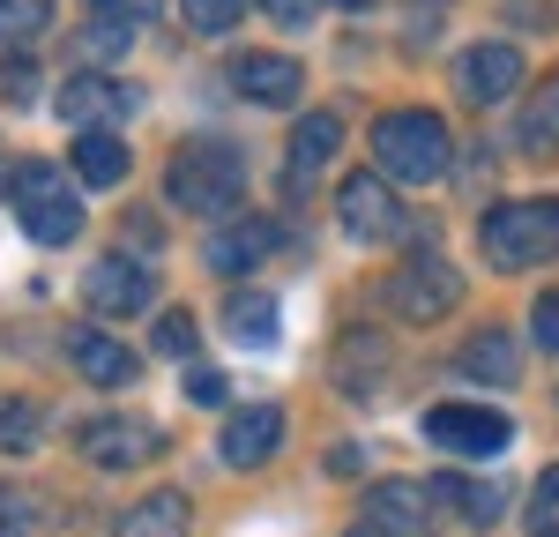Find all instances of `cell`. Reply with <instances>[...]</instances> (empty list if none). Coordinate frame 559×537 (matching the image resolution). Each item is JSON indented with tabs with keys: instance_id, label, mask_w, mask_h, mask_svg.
Listing matches in <instances>:
<instances>
[{
	"instance_id": "6da1fadb",
	"label": "cell",
	"mask_w": 559,
	"mask_h": 537,
	"mask_svg": "<svg viewBox=\"0 0 559 537\" xmlns=\"http://www.w3.org/2000/svg\"><path fill=\"white\" fill-rule=\"evenodd\" d=\"M455 142H448V120L440 112H388L373 120V172L403 179V187H432L448 172Z\"/></svg>"
},
{
	"instance_id": "7a4b0ae2",
	"label": "cell",
	"mask_w": 559,
	"mask_h": 537,
	"mask_svg": "<svg viewBox=\"0 0 559 537\" xmlns=\"http://www.w3.org/2000/svg\"><path fill=\"white\" fill-rule=\"evenodd\" d=\"M477 247L492 268H537L559 262V194H537V202H500L477 224Z\"/></svg>"
},
{
	"instance_id": "3957f363",
	"label": "cell",
	"mask_w": 559,
	"mask_h": 537,
	"mask_svg": "<svg viewBox=\"0 0 559 537\" xmlns=\"http://www.w3.org/2000/svg\"><path fill=\"white\" fill-rule=\"evenodd\" d=\"M165 194H173L187 217H231V210H239V194H247V165H239V150L194 142V150H179V157H173Z\"/></svg>"
},
{
	"instance_id": "277c9868",
	"label": "cell",
	"mask_w": 559,
	"mask_h": 537,
	"mask_svg": "<svg viewBox=\"0 0 559 537\" xmlns=\"http://www.w3.org/2000/svg\"><path fill=\"white\" fill-rule=\"evenodd\" d=\"M8 194H15V217L23 231L38 239V247H68L75 231H83V202L68 194V179L52 157H23L15 172H8Z\"/></svg>"
},
{
	"instance_id": "5b68a950",
	"label": "cell",
	"mask_w": 559,
	"mask_h": 537,
	"mask_svg": "<svg viewBox=\"0 0 559 537\" xmlns=\"http://www.w3.org/2000/svg\"><path fill=\"white\" fill-rule=\"evenodd\" d=\"M463 299V276H455V262H440V254H411V262L388 276V307H395V321H440V313Z\"/></svg>"
},
{
	"instance_id": "8992f818",
	"label": "cell",
	"mask_w": 559,
	"mask_h": 537,
	"mask_svg": "<svg viewBox=\"0 0 559 537\" xmlns=\"http://www.w3.org/2000/svg\"><path fill=\"white\" fill-rule=\"evenodd\" d=\"M336 217H344V231L358 247H381V239L403 231V202H395V187L381 172H358L336 187Z\"/></svg>"
},
{
	"instance_id": "52a82bcc",
	"label": "cell",
	"mask_w": 559,
	"mask_h": 537,
	"mask_svg": "<svg viewBox=\"0 0 559 537\" xmlns=\"http://www.w3.org/2000/svg\"><path fill=\"white\" fill-rule=\"evenodd\" d=\"M426 433L448 455H500L515 441V426L500 410H485V403H440V410H426Z\"/></svg>"
},
{
	"instance_id": "ba28073f",
	"label": "cell",
	"mask_w": 559,
	"mask_h": 537,
	"mask_svg": "<svg viewBox=\"0 0 559 537\" xmlns=\"http://www.w3.org/2000/svg\"><path fill=\"white\" fill-rule=\"evenodd\" d=\"M134 97L142 90H128L120 75H68L60 83V120L83 134H105V120H128L134 112Z\"/></svg>"
},
{
	"instance_id": "9c48e42d",
	"label": "cell",
	"mask_w": 559,
	"mask_h": 537,
	"mask_svg": "<svg viewBox=\"0 0 559 537\" xmlns=\"http://www.w3.org/2000/svg\"><path fill=\"white\" fill-rule=\"evenodd\" d=\"M83 299H90V313H105V321H128V313H142L150 299H157V276H150L142 262L105 254V262L83 276Z\"/></svg>"
},
{
	"instance_id": "30bf717a",
	"label": "cell",
	"mask_w": 559,
	"mask_h": 537,
	"mask_svg": "<svg viewBox=\"0 0 559 537\" xmlns=\"http://www.w3.org/2000/svg\"><path fill=\"white\" fill-rule=\"evenodd\" d=\"M216 448H224L231 470H261V463L284 448V410H276V403H239V410L224 418V441Z\"/></svg>"
},
{
	"instance_id": "8fae6325",
	"label": "cell",
	"mask_w": 559,
	"mask_h": 537,
	"mask_svg": "<svg viewBox=\"0 0 559 537\" xmlns=\"http://www.w3.org/2000/svg\"><path fill=\"white\" fill-rule=\"evenodd\" d=\"M358 523H373L381 537H426L432 530V492L418 478H381V486L366 492V515Z\"/></svg>"
},
{
	"instance_id": "7c38bea8",
	"label": "cell",
	"mask_w": 559,
	"mask_h": 537,
	"mask_svg": "<svg viewBox=\"0 0 559 537\" xmlns=\"http://www.w3.org/2000/svg\"><path fill=\"white\" fill-rule=\"evenodd\" d=\"M455 90H463L471 105H508V97L522 90V52L500 45V38L463 52V60H455Z\"/></svg>"
},
{
	"instance_id": "4fadbf2b",
	"label": "cell",
	"mask_w": 559,
	"mask_h": 537,
	"mask_svg": "<svg viewBox=\"0 0 559 537\" xmlns=\"http://www.w3.org/2000/svg\"><path fill=\"white\" fill-rule=\"evenodd\" d=\"M157 448H165V433H157L150 418H97V426H83V455L97 470H134V463H150Z\"/></svg>"
},
{
	"instance_id": "5bb4252c",
	"label": "cell",
	"mask_w": 559,
	"mask_h": 537,
	"mask_svg": "<svg viewBox=\"0 0 559 537\" xmlns=\"http://www.w3.org/2000/svg\"><path fill=\"white\" fill-rule=\"evenodd\" d=\"M231 90L239 97H254V105H299V60H284V52H239L231 60Z\"/></svg>"
},
{
	"instance_id": "9a60e30c",
	"label": "cell",
	"mask_w": 559,
	"mask_h": 537,
	"mask_svg": "<svg viewBox=\"0 0 559 537\" xmlns=\"http://www.w3.org/2000/svg\"><path fill=\"white\" fill-rule=\"evenodd\" d=\"M68 358H75V373L97 381V389H128L134 373H142V358L120 336H105V329H68Z\"/></svg>"
},
{
	"instance_id": "2e32d148",
	"label": "cell",
	"mask_w": 559,
	"mask_h": 537,
	"mask_svg": "<svg viewBox=\"0 0 559 537\" xmlns=\"http://www.w3.org/2000/svg\"><path fill=\"white\" fill-rule=\"evenodd\" d=\"M276 239H284V231H276L269 217H239V224H224V231L210 239V268H216V276H247L261 254H276Z\"/></svg>"
},
{
	"instance_id": "e0dca14e",
	"label": "cell",
	"mask_w": 559,
	"mask_h": 537,
	"mask_svg": "<svg viewBox=\"0 0 559 537\" xmlns=\"http://www.w3.org/2000/svg\"><path fill=\"white\" fill-rule=\"evenodd\" d=\"M455 373H463V381H485V389H508V381L522 373L515 336H508V329H477L471 344L455 351Z\"/></svg>"
},
{
	"instance_id": "ac0fdd59",
	"label": "cell",
	"mask_w": 559,
	"mask_h": 537,
	"mask_svg": "<svg viewBox=\"0 0 559 537\" xmlns=\"http://www.w3.org/2000/svg\"><path fill=\"white\" fill-rule=\"evenodd\" d=\"M68 172L83 179V187H120V179L134 172V150L120 142V134H75V150H68Z\"/></svg>"
},
{
	"instance_id": "d6986e66",
	"label": "cell",
	"mask_w": 559,
	"mask_h": 537,
	"mask_svg": "<svg viewBox=\"0 0 559 537\" xmlns=\"http://www.w3.org/2000/svg\"><path fill=\"white\" fill-rule=\"evenodd\" d=\"M336 142H344V120H336V112H306L299 128H292V150H284V157H292V187H306V179L321 172V165L336 157Z\"/></svg>"
},
{
	"instance_id": "ffe728a7",
	"label": "cell",
	"mask_w": 559,
	"mask_h": 537,
	"mask_svg": "<svg viewBox=\"0 0 559 537\" xmlns=\"http://www.w3.org/2000/svg\"><path fill=\"white\" fill-rule=\"evenodd\" d=\"M112 537H187V492H150V500H134Z\"/></svg>"
},
{
	"instance_id": "44dd1931",
	"label": "cell",
	"mask_w": 559,
	"mask_h": 537,
	"mask_svg": "<svg viewBox=\"0 0 559 537\" xmlns=\"http://www.w3.org/2000/svg\"><path fill=\"white\" fill-rule=\"evenodd\" d=\"M224 321H231V336H239L247 351H269L284 313H276V299H269V291H231V299H224Z\"/></svg>"
},
{
	"instance_id": "7402d4cb",
	"label": "cell",
	"mask_w": 559,
	"mask_h": 537,
	"mask_svg": "<svg viewBox=\"0 0 559 537\" xmlns=\"http://www.w3.org/2000/svg\"><path fill=\"white\" fill-rule=\"evenodd\" d=\"M522 142H530V150H552V142H559V75L537 83L530 112H522Z\"/></svg>"
},
{
	"instance_id": "603a6c76",
	"label": "cell",
	"mask_w": 559,
	"mask_h": 537,
	"mask_svg": "<svg viewBox=\"0 0 559 537\" xmlns=\"http://www.w3.org/2000/svg\"><path fill=\"white\" fill-rule=\"evenodd\" d=\"M239 15H247V0H179V23H187V31H202V38L239 31Z\"/></svg>"
},
{
	"instance_id": "cb8c5ba5",
	"label": "cell",
	"mask_w": 559,
	"mask_h": 537,
	"mask_svg": "<svg viewBox=\"0 0 559 537\" xmlns=\"http://www.w3.org/2000/svg\"><path fill=\"white\" fill-rule=\"evenodd\" d=\"M75 45H83V60H120V52L134 45V31L120 23V15H105V8H97V15L83 23V38H75Z\"/></svg>"
},
{
	"instance_id": "d4e9b609",
	"label": "cell",
	"mask_w": 559,
	"mask_h": 537,
	"mask_svg": "<svg viewBox=\"0 0 559 537\" xmlns=\"http://www.w3.org/2000/svg\"><path fill=\"white\" fill-rule=\"evenodd\" d=\"M60 0H0V38H38Z\"/></svg>"
},
{
	"instance_id": "484cf974",
	"label": "cell",
	"mask_w": 559,
	"mask_h": 537,
	"mask_svg": "<svg viewBox=\"0 0 559 537\" xmlns=\"http://www.w3.org/2000/svg\"><path fill=\"white\" fill-rule=\"evenodd\" d=\"M194 344H202V329H194V313H187V307L157 313V351H165V358H194Z\"/></svg>"
},
{
	"instance_id": "4316f807",
	"label": "cell",
	"mask_w": 559,
	"mask_h": 537,
	"mask_svg": "<svg viewBox=\"0 0 559 537\" xmlns=\"http://www.w3.org/2000/svg\"><path fill=\"white\" fill-rule=\"evenodd\" d=\"M530 537H559V463L530 492Z\"/></svg>"
},
{
	"instance_id": "83f0119b",
	"label": "cell",
	"mask_w": 559,
	"mask_h": 537,
	"mask_svg": "<svg viewBox=\"0 0 559 537\" xmlns=\"http://www.w3.org/2000/svg\"><path fill=\"white\" fill-rule=\"evenodd\" d=\"M0 97H8V105H38V60L8 52V60H0Z\"/></svg>"
},
{
	"instance_id": "f1b7e54d",
	"label": "cell",
	"mask_w": 559,
	"mask_h": 537,
	"mask_svg": "<svg viewBox=\"0 0 559 537\" xmlns=\"http://www.w3.org/2000/svg\"><path fill=\"white\" fill-rule=\"evenodd\" d=\"M38 530V500L23 486H0V537H31Z\"/></svg>"
},
{
	"instance_id": "f546056e",
	"label": "cell",
	"mask_w": 559,
	"mask_h": 537,
	"mask_svg": "<svg viewBox=\"0 0 559 537\" xmlns=\"http://www.w3.org/2000/svg\"><path fill=\"white\" fill-rule=\"evenodd\" d=\"M31 441H38V410L23 396H8L0 403V448H31Z\"/></svg>"
},
{
	"instance_id": "4dcf8cb0",
	"label": "cell",
	"mask_w": 559,
	"mask_h": 537,
	"mask_svg": "<svg viewBox=\"0 0 559 537\" xmlns=\"http://www.w3.org/2000/svg\"><path fill=\"white\" fill-rule=\"evenodd\" d=\"M530 329H537V351L559 358V291H545V299L530 307Z\"/></svg>"
},
{
	"instance_id": "1f68e13d",
	"label": "cell",
	"mask_w": 559,
	"mask_h": 537,
	"mask_svg": "<svg viewBox=\"0 0 559 537\" xmlns=\"http://www.w3.org/2000/svg\"><path fill=\"white\" fill-rule=\"evenodd\" d=\"M254 8L276 23V31H306V23H313V0H254Z\"/></svg>"
},
{
	"instance_id": "d6a6232c",
	"label": "cell",
	"mask_w": 559,
	"mask_h": 537,
	"mask_svg": "<svg viewBox=\"0 0 559 537\" xmlns=\"http://www.w3.org/2000/svg\"><path fill=\"white\" fill-rule=\"evenodd\" d=\"M97 8H105V15H120L128 31H142V23H157V8H165V0H97Z\"/></svg>"
},
{
	"instance_id": "836d02e7",
	"label": "cell",
	"mask_w": 559,
	"mask_h": 537,
	"mask_svg": "<svg viewBox=\"0 0 559 537\" xmlns=\"http://www.w3.org/2000/svg\"><path fill=\"white\" fill-rule=\"evenodd\" d=\"M187 396L202 403V410H216V403H224V373H210V366H202V373L187 381Z\"/></svg>"
},
{
	"instance_id": "e575fe53",
	"label": "cell",
	"mask_w": 559,
	"mask_h": 537,
	"mask_svg": "<svg viewBox=\"0 0 559 537\" xmlns=\"http://www.w3.org/2000/svg\"><path fill=\"white\" fill-rule=\"evenodd\" d=\"M329 470H336V478H350V470H366V448H329Z\"/></svg>"
},
{
	"instance_id": "d590c367",
	"label": "cell",
	"mask_w": 559,
	"mask_h": 537,
	"mask_svg": "<svg viewBox=\"0 0 559 537\" xmlns=\"http://www.w3.org/2000/svg\"><path fill=\"white\" fill-rule=\"evenodd\" d=\"M350 537H381V530H373V523H350Z\"/></svg>"
},
{
	"instance_id": "8d00e7d4",
	"label": "cell",
	"mask_w": 559,
	"mask_h": 537,
	"mask_svg": "<svg viewBox=\"0 0 559 537\" xmlns=\"http://www.w3.org/2000/svg\"><path fill=\"white\" fill-rule=\"evenodd\" d=\"M336 8H373V0H336Z\"/></svg>"
}]
</instances>
